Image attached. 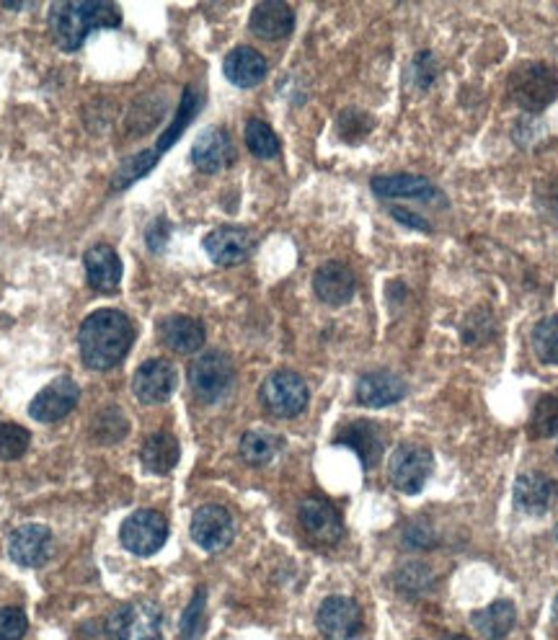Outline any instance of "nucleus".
I'll use <instances>...</instances> for the list:
<instances>
[{"label": "nucleus", "instance_id": "f257e3e1", "mask_svg": "<svg viewBox=\"0 0 558 640\" xmlns=\"http://www.w3.org/2000/svg\"><path fill=\"white\" fill-rule=\"evenodd\" d=\"M135 343V326L122 311L104 307L81 323L78 347L83 364L96 372L117 367Z\"/></svg>", "mask_w": 558, "mask_h": 640}, {"label": "nucleus", "instance_id": "f03ea898", "mask_svg": "<svg viewBox=\"0 0 558 640\" xmlns=\"http://www.w3.org/2000/svg\"><path fill=\"white\" fill-rule=\"evenodd\" d=\"M122 11L107 0H62L50 9V29L60 49L75 52L96 29H120Z\"/></svg>", "mask_w": 558, "mask_h": 640}, {"label": "nucleus", "instance_id": "7ed1b4c3", "mask_svg": "<svg viewBox=\"0 0 558 640\" xmlns=\"http://www.w3.org/2000/svg\"><path fill=\"white\" fill-rule=\"evenodd\" d=\"M199 104L202 98L197 96V90H194L192 86L184 90V96H181V107L177 111V117H173V122L169 124V130L163 132V135L158 137V143L153 150L148 153H137V156H132L130 160H124V164L120 166V173H117L114 179V189H130L132 184H135L137 179H143V176H148L153 171V166L158 164V158L163 156V153H169L173 143L184 135L186 124L192 122L194 114L199 111Z\"/></svg>", "mask_w": 558, "mask_h": 640}, {"label": "nucleus", "instance_id": "20e7f679", "mask_svg": "<svg viewBox=\"0 0 558 640\" xmlns=\"http://www.w3.org/2000/svg\"><path fill=\"white\" fill-rule=\"evenodd\" d=\"M507 94L527 114L546 111L558 96V73L546 62H522L509 73Z\"/></svg>", "mask_w": 558, "mask_h": 640}, {"label": "nucleus", "instance_id": "39448f33", "mask_svg": "<svg viewBox=\"0 0 558 640\" xmlns=\"http://www.w3.org/2000/svg\"><path fill=\"white\" fill-rule=\"evenodd\" d=\"M109 640H160L163 638V612L148 600L122 604L107 620Z\"/></svg>", "mask_w": 558, "mask_h": 640}, {"label": "nucleus", "instance_id": "423d86ee", "mask_svg": "<svg viewBox=\"0 0 558 640\" xmlns=\"http://www.w3.org/2000/svg\"><path fill=\"white\" fill-rule=\"evenodd\" d=\"M233 377V362L218 349L202 351L190 364V388L202 403H218L220 398H226Z\"/></svg>", "mask_w": 558, "mask_h": 640}, {"label": "nucleus", "instance_id": "0eeeda50", "mask_svg": "<svg viewBox=\"0 0 558 640\" xmlns=\"http://www.w3.org/2000/svg\"><path fill=\"white\" fill-rule=\"evenodd\" d=\"M259 396L271 416L295 419L308 406V385H305V379L298 372L279 370L264 379Z\"/></svg>", "mask_w": 558, "mask_h": 640}, {"label": "nucleus", "instance_id": "6e6552de", "mask_svg": "<svg viewBox=\"0 0 558 640\" xmlns=\"http://www.w3.org/2000/svg\"><path fill=\"white\" fill-rule=\"evenodd\" d=\"M432 470H435V457H432L427 447L414 445V442L396 447V452L390 455V483L407 496H416L427 485Z\"/></svg>", "mask_w": 558, "mask_h": 640}, {"label": "nucleus", "instance_id": "1a4fd4ad", "mask_svg": "<svg viewBox=\"0 0 558 640\" xmlns=\"http://www.w3.org/2000/svg\"><path fill=\"white\" fill-rule=\"evenodd\" d=\"M166 540H169V522L160 511L140 509L120 527V543L140 558L156 555L166 545Z\"/></svg>", "mask_w": 558, "mask_h": 640}, {"label": "nucleus", "instance_id": "9d476101", "mask_svg": "<svg viewBox=\"0 0 558 640\" xmlns=\"http://www.w3.org/2000/svg\"><path fill=\"white\" fill-rule=\"evenodd\" d=\"M298 519L311 543L320 547H333L344 538V522H341L339 511L320 496L305 498L298 509Z\"/></svg>", "mask_w": 558, "mask_h": 640}, {"label": "nucleus", "instance_id": "9b49d317", "mask_svg": "<svg viewBox=\"0 0 558 640\" xmlns=\"http://www.w3.org/2000/svg\"><path fill=\"white\" fill-rule=\"evenodd\" d=\"M81 400V388L75 379L58 377L52 379L47 388H41L29 403V413L39 424H54V421L65 419L73 413V408Z\"/></svg>", "mask_w": 558, "mask_h": 640}, {"label": "nucleus", "instance_id": "f8f14e48", "mask_svg": "<svg viewBox=\"0 0 558 640\" xmlns=\"http://www.w3.org/2000/svg\"><path fill=\"white\" fill-rule=\"evenodd\" d=\"M192 538L207 553L226 551L233 540V517L220 504L199 506L192 517Z\"/></svg>", "mask_w": 558, "mask_h": 640}, {"label": "nucleus", "instance_id": "ddd939ff", "mask_svg": "<svg viewBox=\"0 0 558 640\" xmlns=\"http://www.w3.org/2000/svg\"><path fill=\"white\" fill-rule=\"evenodd\" d=\"M316 625L326 640H352L362 630V609L349 596H329L318 607Z\"/></svg>", "mask_w": 558, "mask_h": 640}, {"label": "nucleus", "instance_id": "4468645a", "mask_svg": "<svg viewBox=\"0 0 558 640\" xmlns=\"http://www.w3.org/2000/svg\"><path fill=\"white\" fill-rule=\"evenodd\" d=\"M202 249H205L209 262H215L218 266H235L251 256V251H254V236L246 228L222 225V228H215L213 233L205 236Z\"/></svg>", "mask_w": 558, "mask_h": 640}, {"label": "nucleus", "instance_id": "2eb2a0df", "mask_svg": "<svg viewBox=\"0 0 558 640\" xmlns=\"http://www.w3.org/2000/svg\"><path fill=\"white\" fill-rule=\"evenodd\" d=\"M132 390H135V398L140 403H166L173 396V390H177V370L166 360H148L145 364H140V370L135 372Z\"/></svg>", "mask_w": 558, "mask_h": 640}, {"label": "nucleus", "instance_id": "dca6fc26", "mask_svg": "<svg viewBox=\"0 0 558 640\" xmlns=\"http://www.w3.org/2000/svg\"><path fill=\"white\" fill-rule=\"evenodd\" d=\"M52 532L45 524H24L11 532L9 555L13 563L24 568H39L50 560L52 555Z\"/></svg>", "mask_w": 558, "mask_h": 640}, {"label": "nucleus", "instance_id": "f3484780", "mask_svg": "<svg viewBox=\"0 0 558 640\" xmlns=\"http://www.w3.org/2000/svg\"><path fill=\"white\" fill-rule=\"evenodd\" d=\"M235 160V147L228 130L222 126H209L192 145V164L202 173H218Z\"/></svg>", "mask_w": 558, "mask_h": 640}, {"label": "nucleus", "instance_id": "a211bd4d", "mask_svg": "<svg viewBox=\"0 0 558 640\" xmlns=\"http://www.w3.org/2000/svg\"><path fill=\"white\" fill-rule=\"evenodd\" d=\"M558 502V481L543 473H522L514 483V506L530 517L550 511Z\"/></svg>", "mask_w": 558, "mask_h": 640}, {"label": "nucleus", "instance_id": "6ab92c4d", "mask_svg": "<svg viewBox=\"0 0 558 640\" xmlns=\"http://www.w3.org/2000/svg\"><path fill=\"white\" fill-rule=\"evenodd\" d=\"M313 290H316V298L326 302V305H347L357 294V277H354V271L347 264L329 262L320 266L316 277H313Z\"/></svg>", "mask_w": 558, "mask_h": 640}, {"label": "nucleus", "instance_id": "aec40b11", "mask_svg": "<svg viewBox=\"0 0 558 640\" xmlns=\"http://www.w3.org/2000/svg\"><path fill=\"white\" fill-rule=\"evenodd\" d=\"M83 264H86L88 285L94 287L96 292L114 294L117 290H120L122 262L111 245L107 243L90 245V249L86 251V258H83Z\"/></svg>", "mask_w": 558, "mask_h": 640}, {"label": "nucleus", "instance_id": "412c9836", "mask_svg": "<svg viewBox=\"0 0 558 640\" xmlns=\"http://www.w3.org/2000/svg\"><path fill=\"white\" fill-rule=\"evenodd\" d=\"M373 192L380 196V200H418V202H435L439 200L437 186L432 184L429 179L416 173H388V176H375L369 181Z\"/></svg>", "mask_w": 558, "mask_h": 640}, {"label": "nucleus", "instance_id": "4be33fe9", "mask_svg": "<svg viewBox=\"0 0 558 640\" xmlns=\"http://www.w3.org/2000/svg\"><path fill=\"white\" fill-rule=\"evenodd\" d=\"M357 403L365 408H386L407 398L409 385L393 372H369L357 383Z\"/></svg>", "mask_w": 558, "mask_h": 640}, {"label": "nucleus", "instance_id": "5701e85b", "mask_svg": "<svg viewBox=\"0 0 558 640\" xmlns=\"http://www.w3.org/2000/svg\"><path fill=\"white\" fill-rule=\"evenodd\" d=\"M158 339L163 347H169L177 354H194L205 347V326L202 321L190 318V315H169V318L158 321Z\"/></svg>", "mask_w": 558, "mask_h": 640}, {"label": "nucleus", "instance_id": "b1692460", "mask_svg": "<svg viewBox=\"0 0 558 640\" xmlns=\"http://www.w3.org/2000/svg\"><path fill=\"white\" fill-rule=\"evenodd\" d=\"M248 26L259 39H284L295 29V11L282 0H264L251 11Z\"/></svg>", "mask_w": 558, "mask_h": 640}, {"label": "nucleus", "instance_id": "393cba45", "mask_svg": "<svg viewBox=\"0 0 558 640\" xmlns=\"http://www.w3.org/2000/svg\"><path fill=\"white\" fill-rule=\"evenodd\" d=\"M222 73L235 88H254L267 79V60L259 49L235 47L222 62Z\"/></svg>", "mask_w": 558, "mask_h": 640}, {"label": "nucleus", "instance_id": "a878e982", "mask_svg": "<svg viewBox=\"0 0 558 640\" xmlns=\"http://www.w3.org/2000/svg\"><path fill=\"white\" fill-rule=\"evenodd\" d=\"M337 445H344L360 457L362 468L373 470L383 457V437L380 428L369 421H354L337 437Z\"/></svg>", "mask_w": 558, "mask_h": 640}, {"label": "nucleus", "instance_id": "bb28decb", "mask_svg": "<svg viewBox=\"0 0 558 640\" xmlns=\"http://www.w3.org/2000/svg\"><path fill=\"white\" fill-rule=\"evenodd\" d=\"M473 628L486 640H505L518 623V609L509 600H497L488 607L473 612Z\"/></svg>", "mask_w": 558, "mask_h": 640}, {"label": "nucleus", "instance_id": "cd10ccee", "mask_svg": "<svg viewBox=\"0 0 558 640\" xmlns=\"http://www.w3.org/2000/svg\"><path fill=\"white\" fill-rule=\"evenodd\" d=\"M179 457H181V447L177 437L169 432L153 434V437L145 439L143 449H140V460H143V466L156 475L171 473V470L177 468Z\"/></svg>", "mask_w": 558, "mask_h": 640}, {"label": "nucleus", "instance_id": "c85d7f7f", "mask_svg": "<svg viewBox=\"0 0 558 640\" xmlns=\"http://www.w3.org/2000/svg\"><path fill=\"white\" fill-rule=\"evenodd\" d=\"M279 449H282V439L271 432H259V428L246 432L241 439V457L254 468L269 466V462L277 457Z\"/></svg>", "mask_w": 558, "mask_h": 640}, {"label": "nucleus", "instance_id": "c756f323", "mask_svg": "<svg viewBox=\"0 0 558 640\" xmlns=\"http://www.w3.org/2000/svg\"><path fill=\"white\" fill-rule=\"evenodd\" d=\"M243 135H246V147L251 150V156L262 160L279 156V137L264 119H248Z\"/></svg>", "mask_w": 558, "mask_h": 640}, {"label": "nucleus", "instance_id": "7c9ffc66", "mask_svg": "<svg viewBox=\"0 0 558 640\" xmlns=\"http://www.w3.org/2000/svg\"><path fill=\"white\" fill-rule=\"evenodd\" d=\"M533 351L543 364H558V315L535 323Z\"/></svg>", "mask_w": 558, "mask_h": 640}, {"label": "nucleus", "instance_id": "2f4dec72", "mask_svg": "<svg viewBox=\"0 0 558 640\" xmlns=\"http://www.w3.org/2000/svg\"><path fill=\"white\" fill-rule=\"evenodd\" d=\"M128 428V419L122 416L120 408H107V411H101L94 419L90 434H94V442H99V445H114V442L124 439Z\"/></svg>", "mask_w": 558, "mask_h": 640}, {"label": "nucleus", "instance_id": "473e14b6", "mask_svg": "<svg viewBox=\"0 0 558 640\" xmlns=\"http://www.w3.org/2000/svg\"><path fill=\"white\" fill-rule=\"evenodd\" d=\"M205 607H207V592L197 589L192 596L190 607L184 609L179 623V638L181 640H197L205 632Z\"/></svg>", "mask_w": 558, "mask_h": 640}, {"label": "nucleus", "instance_id": "72a5a7b5", "mask_svg": "<svg viewBox=\"0 0 558 640\" xmlns=\"http://www.w3.org/2000/svg\"><path fill=\"white\" fill-rule=\"evenodd\" d=\"M530 428L535 437H558V396H543L535 403Z\"/></svg>", "mask_w": 558, "mask_h": 640}, {"label": "nucleus", "instance_id": "f704fd0d", "mask_svg": "<svg viewBox=\"0 0 558 640\" xmlns=\"http://www.w3.org/2000/svg\"><path fill=\"white\" fill-rule=\"evenodd\" d=\"M32 445V434L19 424L0 421V460H19Z\"/></svg>", "mask_w": 558, "mask_h": 640}, {"label": "nucleus", "instance_id": "c9c22d12", "mask_svg": "<svg viewBox=\"0 0 558 640\" xmlns=\"http://www.w3.org/2000/svg\"><path fill=\"white\" fill-rule=\"evenodd\" d=\"M29 630L24 609L19 607H0V640H21Z\"/></svg>", "mask_w": 558, "mask_h": 640}, {"label": "nucleus", "instance_id": "e433bc0d", "mask_svg": "<svg viewBox=\"0 0 558 640\" xmlns=\"http://www.w3.org/2000/svg\"><path fill=\"white\" fill-rule=\"evenodd\" d=\"M411 75H414V83L418 88H429L437 79V62L432 52H418L414 62H411Z\"/></svg>", "mask_w": 558, "mask_h": 640}, {"label": "nucleus", "instance_id": "4c0bfd02", "mask_svg": "<svg viewBox=\"0 0 558 640\" xmlns=\"http://www.w3.org/2000/svg\"><path fill=\"white\" fill-rule=\"evenodd\" d=\"M169 238H171V222L166 220V217H158V220L150 222V228L145 230V243H148L150 251L160 253L169 245Z\"/></svg>", "mask_w": 558, "mask_h": 640}, {"label": "nucleus", "instance_id": "58836bf2", "mask_svg": "<svg viewBox=\"0 0 558 640\" xmlns=\"http://www.w3.org/2000/svg\"><path fill=\"white\" fill-rule=\"evenodd\" d=\"M388 213H390V217H393V220L403 222V225H407V228H411V230H418V233H432L429 222L424 220L422 215L409 213V209H403V207H390Z\"/></svg>", "mask_w": 558, "mask_h": 640}, {"label": "nucleus", "instance_id": "ea45409f", "mask_svg": "<svg viewBox=\"0 0 558 640\" xmlns=\"http://www.w3.org/2000/svg\"><path fill=\"white\" fill-rule=\"evenodd\" d=\"M442 640H469L465 636H448V638H442Z\"/></svg>", "mask_w": 558, "mask_h": 640}, {"label": "nucleus", "instance_id": "a19ab883", "mask_svg": "<svg viewBox=\"0 0 558 640\" xmlns=\"http://www.w3.org/2000/svg\"><path fill=\"white\" fill-rule=\"evenodd\" d=\"M550 209H554V213L558 215V196H556V200H554V202H550Z\"/></svg>", "mask_w": 558, "mask_h": 640}, {"label": "nucleus", "instance_id": "79ce46f5", "mask_svg": "<svg viewBox=\"0 0 558 640\" xmlns=\"http://www.w3.org/2000/svg\"><path fill=\"white\" fill-rule=\"evenodd\" d=\"M556 538H558V527H556Z\"/></svg>", "mask_w": 558, "mask_h": 640}]
</instances>
